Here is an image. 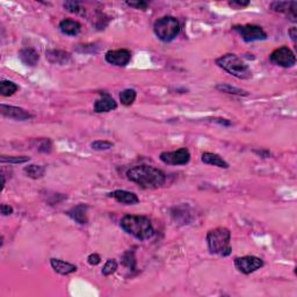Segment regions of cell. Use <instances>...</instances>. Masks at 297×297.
Here are the masks:
<instances>
[{"label":"cell","instance_id":"e575fe53","mask_svg":"<svg viewBox=\"0 0 297 297\" xmlns=\"http://www.w3.org/2000/svg\"><path fill=\"white\" fill-rule=\"evenodd\" d=\"M288 34L289 36L292 37V40L294 41V42H296V37H297V29L296 27H292L290 29L288 30Z\"/></svg>","mask_w":297,"mask_h":297},{"label":"cell","instance_id":"f546056e","mask_svg":"<svg viewBox=\"0 0 297 297\" xmlns=\"http://www.w3.org/2000/svg\"><path fill=\"white\" fill-rule=\"evenodd\" d=\"M127 5L136 9H142V11H144V9L148 8L149 6V4L146 1H127Z\"/></svg>","mask_w":297,"mask_h":297},{"label":"cell","instance_id":"7a4b0ae2","mask_svg":"<svg viewBox=\"0 0 297 297\" xmlns=\"http://www.w3.org/2000/svg\"><path fill=\"white\" fill-rule=\"evenodd\" d=\"M120 224L127 234L132 235L138 241H146L152 238L155 235L152 223L146 216L126 215L122 217Z\"/></svg>","mask_w":297,"mask_h":297},{"label":"cell","instance_id":"d4e9b609","mask_svg":"<svg viewBox=\"0 0 297 297\" xmlns=\"http://www.w3.org/2000/svg\"><path fill=\"white\" fill-rule=\"evenodd\" d=\"M123 265L132 270H136V259H135V252L134 251H127L123 254Z\"/></svg>","mask_w":297,"mask_h":297},{"label":"cell","instance_id":"4fadbf2b","mask_svg":"<svg viewBox=\"0 0 297 297\" xmlns=\"http://www.w3.org/2000/svg\"><path fill=\"white\" fill-rule=\"evenodd\" d=\"M117 108L116 101L111 98L108 93H100V98L94 102L95 113H108V111L115 110Z\"/></svg>","mask_w":297,"mask_h":297},{"label":"cell","instance_id":"9a60e30c","mask_svg":"<svg viewBox=\"0 0 297 297\" xmlns=\"http://www.w3.org/2000/svg\"><path fill=\"white\" fill-rule=\"evenodd\" d=\"M50 265L53 267V270L56 273L60 274V275H69V274L75 273L77 270L76 265L60 259H55V258L50 259Z\"/></svg>","mask_w":297,"mask_h":297},{"label":"cell","instance_id":"cb8c5ba5","mask_svg":"<svg viewBox=\"0 0 297 297\" xmlns=\"http://www.w3.org/2000/svg\"><path fill=\"white\" fill-rule=\"evenodd\" d=\"M216 89H218L219 92H223V93H228V94H234V95H243V97H246L248 93L244 89L235 87V86H231L229 84H218L216 86Z\"/></svg>","mask_w":297,"mask_h":297},{"label":"cell","instance_id":"f1b7e54d","mask_svg":"<svg viewBox=\"0 0 297 297\" xmlns=\"http://www.w3.org/2000/svg\"><path fill=\"white\" fill-rule=\"evenodd\" d=\"M64 7L70 13H76V14H78L79 12H81V4H79L78 1H65L64 2Z\"/></svg>","mask_w":297,"mask_h":297},{"label":"cell","instance_id":"8fae6325","mask_svg":"<svg viewBox=\"0 0 297 297\" xmlns=\"http://www.w3.org/2000/svg\"><path fill=\"white\" fill-rule=\"evenodd\" d=\"M0 113L4 115L5 117H8L11 120L15 121H27L33 119V115L29 111L24 109V108L8 106V105H0Z\"/></svg>","mask_w":297,"mask_h":297},{"label":"cell","instance_id":"83f0119b","mask_svg":"<svg viewBox=\"0 0 297 297\" xmlns=\"http://www.w3.org/2000/svg\"><path fill=\"white\" fill-rule=\"evenodd\" d=\"M30 158L29 157H26V156H22V157H7V156H1L0 157V162H2V164H5V162H8V164H25V162H29Z\"/></svg>","mask_w":297,"mask_h":297},{"label":"cell","instance_id":"ba28073f","mask_svg":"<svg viewBox=\"0 0 297 297\" xmlns=\"http://www.w3.org/2000/svg\"><path fill=\"white\" fill-rule=\"evenodd\" d=\"M270 62L275 65L282 66V68H292L296 64V56L290 48L283 46L277 48L270 54Z\"/></svg>","mask_w":297,"mask_h":297},{"label":"cell","instance_id":"7c38bea8","mask_svg":"<svg viewBox=\"0 0 297 297\" xmlns=\"http://www.w3.org/2000/svg\"><path fill=\"white\" fill-rule=\"evenodd\" d=\"M270 8L273 11L283 13L287 15L290 21L296 22L297 21V2L296 1H274L270 4Z\"/></svg>","mask_w":297,"mask_h":297},{"label":"cell","instance_id":"52a82bcc","mask_svg":"<svg viewBox=\"0 0 297 297\" xmlns=\"http://www.w3.org/2000/svg\"><path fill=\"white\" fill-rule=\"evenodd\" d=\"M161 161L166 165L183 166L187 165L190 161V152L187 148H180L175 151H165L159 156Z\"/></svg>","mask_w":297,"mask_h":297},{"label":"cell","instance_id":"1f68e13d","mask_svg":"<svg viewBox=\"0 0 297 297\" xmlns=\"http://www.w3.org/2000/svg\"><path fill=\"white\" fill-rule=\"evenodd\" d=\"M38 151L41 152H50L51 151V142L50 139H43L42 143L38 145Z\"/></svg>","mask_w":297,"mask_h":297},{"label":"cell","instance_id":"30bf717a","mask_svg":"<svg viewBox=\"0 0 297 297\" xmlns=\"http://www.w3.org/2000/svg\"><path fill=\"white\" fill-rule=\"evenodd\" d=\"M105 59H106L107 63L111 64V65L123 68V66L128 65L130 59H132V53L127 49L109 50L105 55Z\"/></svg>","mask_w":297,"mask_h":297},{"label":"cell","instance_id":"d6986e66","mask_svg":"<svg viewBox=\"0 0 297 297\" xmlns=\"http://www.w3.org/2000/svg\"><path fill=\"white\" fill-rule=\"evenodd\" d=\"M21 62L28 66H35L40 60V55L33 48H25L19 53Z\"/></svg>","mask_w":297,"mask_h":297},{"label":"cell","instance_id":"3957f363","mask_svg":"<svg viewBox=\"0 0 297 297\" xmlns=\"http://www.w3.org/2000/svg\"><path fill=\"white\" fill-rule=\"evenodd\" d=\"M231 232L229 229L219 228L213 229L207 234V243L210 253L218 254L221 257H228L231 254Z\"/></svg>","mask_w":297,"mask_h":297},{"label":"cell","instance_id":"8992f818","mask_svg":"<svg viewBox=\"0 0 297 297\" xmlns=\"http://www.w3.org/2000/svg\"><path fill=\"white\" fill-rule=\"evenodd\" d=\"M241 35L245 42H254V41H264L267 38V34L260 26L257 25H244L235 26L232 28Z\"/></svg>","mask_w":297,"mask_h":297},{"label":"cell","instance_id":"44dd1931","mask_svg":"<svg viewBox=\"0 0 297 297\" xmlns=\"http://www.w3.org/2000/svg\"><path fill=\"white\" fill-rule=\"evenodd\" d=\"M24 172L30 179H40L46 173V168L41 165H28L24 168Z\"/></svg>","mask_w":297,"mask_h":297},{"label":"cell","instance_id":"6da1fadb","mask_svg":"<svg viewBox=\"0 0 297 297\" xmlns=\"http://www.w3.org/2000/svg\"><path fill=\"white\" fill-rule=\"evenodd\" d=\"M127 177L130 181L142 188L153 189L162 186L166 181V174L157 167L149 165H139L127 171Z\"/></svg>","mask_w":297,"mask_h":297},{"label":"cell","instance_id":"9c48e42d","mask_svg":"<svg viewBox=\"0 0 297 297\" xmlns=\"http://www.w3.org/2000/svg\"><path fill=\"white\" fill-rule=\"evenodd\" d=\"M264 260L260 258L254 257V255H245V257H239L235 259V266L239 272L243 274H248L255 272L264 267Z\"/></svg>","mask_w":297,"mask_h":297},{"label":"cell","instance_id":"484cf974","mask_svg":"<svg viewBox=\"0 0 297 297\" xmlns=\"http://www.w3.org/2000/svg\"><path fill=\"white\" fill-rule=\"evenodd\" d=\"M114 144L109 140H94L93 143L91 144V148L95 150V151H107V150H110L113 148Z\"/></svg>","mask_w":297,"mask_h":297},{"label":"cell","instance_id":"4316f807","mask_svg":"<svg viewBox=\"0 0 297 297\" xmlns=\"http://www.w3.org/2000/svg\"><path fill=\"white\" fill-rule=\"evenodd\" d=\"M117 261L115 259H108L106 261V264H105V266L102 267V274H104L105 276H109L111 274H114L116 272L117 270Z\"/></svg>","mask_w":297,"mask_h":297},{"label":"cell","instance_id":"e0dca14e","mask_svg":"<svg viewBox=\"0 0 297 297\" xmlns=\"http://www.w3.org/2000/svg\"><path fill=\"white\" fill-rule=\"evenodd\" d=\"M59 29L63 34L69 35V36H76V35L81 33V22H78L77 20H72V19H64L63 21H60Z\"/></svg>","mask_w":297,"mask_h":297},{"label":"cell","instance_id":"277c9868","mask_svg":"<svg viewBox=\"0 0 297 297\" xmlns=\"http://www.w3.org/2000/svg\"><path fill=\"white\" fill-rule=\"evenodd\" d=\"M216 64L231 76L238 79H250L252 71L250 68L234 54H225L216 59Z\"/></svg>","mask_w":297,"mask_h":297},{"label":"cell","instance_id":"4dcf8cb0","mask_svg":"<svg viewBox=\"0 0 297 297\" xmlns=\"http://www.w3.org/2000/svg\"><path fill=\"white\" fill-rule=\"evenodd\" d=\"M87 263L91 265V266H97V265H99L101 263V258L100 255L97 254V253H92L88 255L87 258Z\"/></svg>","mask_w":297,"mask_h":297},{"label":"cell","instance_id":"603a6c76","mask_svg":"<svg viewBox=\"0 0 297 297\" xmlns=\"http://www.w3.org/2000/svg\"><path fill=\"white\" fill-rule=\"evenodd\" d=\"M136 97L137 93L135 89L127 88L120 93V101L123 106H132L136 100Z\"/></svg>","mask_w":297,"mask_h":297},{"label":"cell","instance_id":"ac0fdd59","mask_svg":"<svg viewBox=\"0 0 297 297\" xmlns=\"http://www.w3.org/2000/svg\"><path fill=\"white\" fill-rule=\"evenodd\" d=\"M46 55L50 63L58 64V65H65L71 60V55L63 50H48Z\"/></svg>","mask_w":297,"mask_h":297},{"label":"cell","instance_id":"5b68a950","mask_svg":"<svg viewBox=\"0 0 297 297\" xmlns=\"http://www.w3.org/2000/svg\"><path fill=\"white\" fill-rule=\"evenodd\" d=\"M153 31L162 42H171L180 33V22L177 18L166 15L156 20L153 24Z\"/></svg>","mask_w":297,"mask_h":297},{"label":"cell","instance_id":"836d02e7","mask_svg":"<svg viewBox=\"0 0 297 297\" xmlns=\"http://www.w3.org/2000/svg\"><path fill=\"white\" fill-rule=\"evenodd\" d=\"M0 210H1V215L2 216H8L13 214V208L11 206H8V204L2 203L1 206H0Z\"/></svg>","mask_w":297,"mask_h":297},{"label":"cell","instance_id":"d590c367","mask_svg":"<svg viewBox=\"0 0 297 297\" xmlns=\"http://www.w3.org/2000/svg\"><path fill=\"white\" fill-rule=\"evenodd\" d=\"M1 179H2V189H4V188H5V184H6V181H5V177H4V175H1Z\"/></svg>","mask_w":297,"mask_h":297},{"label":"cell","instance_id":"7402d4cb","mask_svg":"<svg viewBox=\"0 0 297 297\" xmlns=\"http://www.w3.org/2000/svg\"><path fill=\"white\" fill-rule=\"evenodd\" d=\"M19 89V86L15 82L9 81H0V94L2 97H11Z\"/></svg>","mask_w":297,"mask_h":297},{"label":"cell","instance_id":"2e32d148","mask_svg":"<svg viewBox=\"0 0 297 297\" xmlns=\"http://www.w3.org/2000/svg\"><path fill=\"white\" fill-rule=\"evenodd\" d=\"M87 209L88 207L86 204H78L69 210L68 216L71 217L73 221H76L78 224L84 225L87 223Z\"/></svg>","mask_w":297,"mask_h":297},{"label":"cell","instance_id":"ffe728a7","mask_svg":"<svg viewBox=\"0 0 297 297\" xmlns=\"http://www.w3.org/2000/svg\"><path fill=\"white\" fill-rule=\"evenodd\" d=\"M202 162L207 165L217 166V167H221V168H229L228 162H226L221 156L217 155V153L204 152L202 155Z\"/></svg>","mask_w":297,"mask_h":297},{"label":"cell","instance_id":"5bb4252c","mask_svg":"<svg viewBox=\"0 0 297 297\" xmlns=\"http://www.w3.org/2000/svg\"><path fill=\"white\" fill-rule=\"evenodd\" d=\"M109 196L116 200L119 203L127 204V206H133V204H137L139 202V199L137 197L135 193H132V191L123 190V189H116L111 191Z\"/></svg>","mask_w":297,"mask_h":297},{"label":"cell","instance_id":"d6a6232c","mask_svg":"<svg viewBox=\"0 0 297 297\" xmlns=\"http://www.w3.org/2000/svg\"><path fill=\"white\" fill-rule=\"evenodd\" d=\"M229 5L232 6V7H235V8H244V7H247V6L250 5V1H241V0H234V1H230Z\"/></svg>","mask_w":297,"mask_h":297}]
</instances>
